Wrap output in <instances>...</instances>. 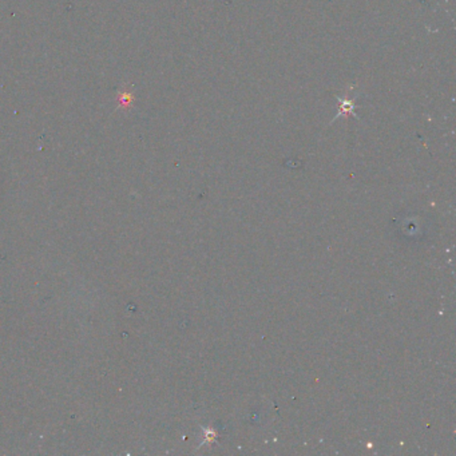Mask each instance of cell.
<instances>
[{"instance_id":"cell-1","label":"cell","mask_w":456,"mask_h":456,"mask_svg":"<svg viewBox=\"0 0 456 456\" xmlns=\"http://www.w3.org/2000/svg\"><path fill=\"white\" fill-rule=\"evenodd\" d=\"M134 103V94L130 90H122L118 94V107L122 110H129Z\"/></svg>"},{"instance_id":"cell-2","label":"cell","mask_w":456,"mask_h":456,"mask_svg":"<svg viewBox=\"0 0 456 456\" xmlns=\"http://www.w3.org/2000/svg\"><path fill=\"white\" fill-rule=\"evenodd\" d=\"M352 111H353V106H352V102H349V101H345V102H344V103H342V106H341L340 114H341V113H352Z\"/></svg>"}]
</instances>
